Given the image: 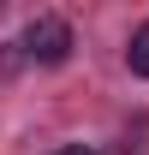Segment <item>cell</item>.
I'll use <instances>...</instances> for the list:
<instances>
[{"label":"cell","mask_w":149,"mask_h":155,"mask_svg":"<svg viewBox=\"0 0 149 155\" xmlns=\"http://www.w3.org/2000/svg\"><path fill=\"white\" fill-rule=\"evenodd\" d=\"M24 54L42 60V66H66V54H72V24L54 18V12L30 18V24H24Z\"/></svg>","instance_id":"1"},{"label":"cell","mask_w":149,"mask_h":155,"mask_svg":"<svg viewBox=\"0 0 149 155\" xmlns=\"http://www.w3.org/2000/svg\"><path fill=\"white\" fill-rule=\"evenodd\" d=\"M125 66H131V78H149V24H137V30H131Z\"/></svg>","instance_id":"2"},{"label":"cell","mask_w":149,"mask_h":155,"mask_svg":"<svg viewBox=\"0 0 149 155\" xmlns=\"http://www.w3.org/2000/svg\"><path fill=\"white\" fill-rule=\"evenodd\" d=\"M60 155H95V149H90V143H66Z\"/></svg>","instance_id":"3"}]
</instances>
